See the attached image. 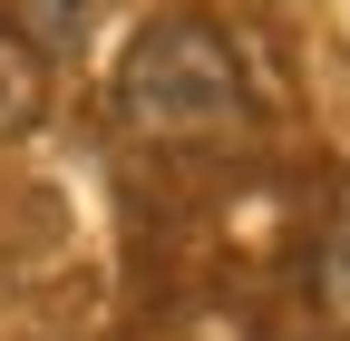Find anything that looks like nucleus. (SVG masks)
Segmentation results:
<instances>
[{
  "mask_svg": "<svg viewBox=\"0 0 350 341\" xmlns=\"http://www.w3.org/2000/svg\"><path fill=\"white\" fill-rule=\"evenodd\" d=\"M312 303H321L331 331H350V195H340V215H331V234L312 253Z\"/></svg>",
  "mask_w": 350,
  "mask_h": 341,
  "instance_id": "2",
  "label": "nucleus"
},
{
  "mask_svg": "<svg viewBox=\"0 0 350 341\" xmlns=\"http://www.w3.org/2000/svg\"><path fill=\"white\" fill-rule=\"evenodd\" d=\"M78 20H88V0H29V29L49 39V49H68V39H78Z\"/></svg>",
  "mask_w": 350,
  "mask_h": 341,
  "instance_id": "4",
  "label": "nucleus"
},
{
  "mask_svg": "<svg viewBox=\"0 0 350 341\" xmlns=\"http://www.w3.org/2000/svg\"><path fill=\"white\" fill-rule=\"evenodd\" d=\"M243 108H253L243 59L224 49L214 20H156V29L126 39V59H117V117L137 127V137H175V147L234 137Z\"/></svg>",
  "mask_w": 350,
  "mask_h": 341,
  "instance_id": "1",
  "label": "nucleus"
},
{
  "mask_svg": "<svg viewBox=\"0 0 350 341\" xmlns=\"http://www.w3.org/2000/svg\"><path fill=\"white\" fill-rule=\"evenodd\" d=\"M29 117H39V39L0 29V137H20Z\"/></svg>",
  "mask_w": 350,
  "mask_h": 341,
  "instance_id": "3",
  "label": "nucleus"
}]
</instances>
